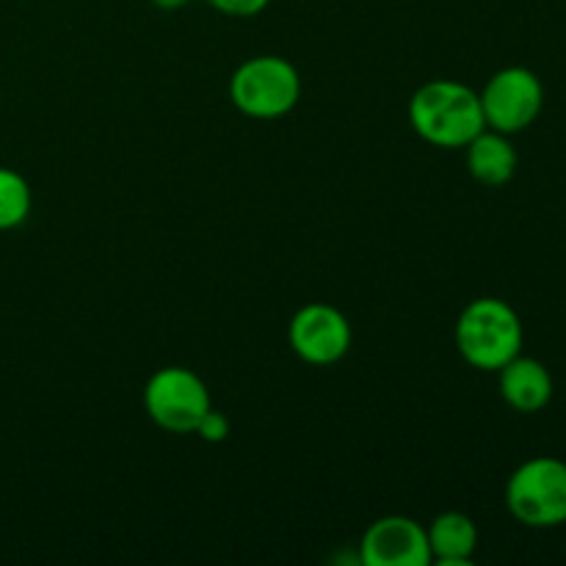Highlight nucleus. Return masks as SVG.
I'll return each instance as SVG.
<instances>
[{
    "instance_id": "10",
    "label": "nucleus",
    "mask_w": 566,
    "mask_h": 566,
    "mask_svg": "<svg viewBox=\"0 0 566 566\" xmlns=\"http://www.w3.org/2000/svg\"><path fill=\"white\" fill-rule=\"evenodd\" d=\"M431 562L442 566H468L479 551V528L462 512H442L426 525Z\"/></svg>"
},
{
    "instance_id": "4",
    "label": "nucleus",
    "mask_w": 566,
    "mask_h": 566,
    "mask_svg": "<svg viewBox=\"0 0 566 566\" xmlns=\"http://www.w3.org/2000/svg\"><path fill=\"white\" fill-rule=\"evenodd\" d=\"M506 506L528 528H556L566 523V462L536 457L520 464L506 481Z\"/></svg>"
},
{
    "instance_id": "1",
    "label": "nucleus",
    "mask_w": 566,
    "mask_h": 566,
    "mask_svg": "<svg viewBox=\"0 0 566 566\" xmlns=\"http://www.w3.org/2000/svg\"><path fill=\"white\" fill-rule=\"evenodd\" d=\"M409 125L440 149H464L486 127L481 97L468 83L429 81L409 99Z\"/></svg>"
},
{
    "instance_id": "12",
    "label": "nucleus",
    "mask_w": 566,
    "mask_h": 566,
    "mask_svg": "<svg viewBox=\"0 0 566 566\" xmlns=\"http://www.w3.org/2000/svg\"><path fill=\"white\" fill-rule=\"evenodd\" d=\"M31 186L20 171L0 166V232H9L14 227L25 224L31 216Z\"/></svg>"
},
{
    "instance_id": "14",
    "label": "nucleus",
    "mask_w": 566,
    "mask_h": 566,
    "mask_svg": "<svg viewBox=\"0 0 566 566\" xmlns=\"http://www.w3.org/2000/svg\"><path fill=\"white\" fill-rule=\"evenodd\" d=\"M208 3L227 17H254L269 6V0H208Z\"/></svg>"
},
{
    "instance_id": "11",
    "label": "nucleus",
    "mask_w": 566,
    "mask_h": 566,
    "mask_svg": "<svg viewBox=\"0 0 566 566\" xmlns=\"http://www.w3.org/2000/svg\"><path fill=\"white\" fill-rule=\"evenodd\" d=\"M468 153V171L481 186H506L517 171V149L509 142L506 133L484 127L473 142L464 147Z\"/></svg>"
},
{
    "instance_id": "8",
    "label": "nucleus",
    "mask_w": 566,
    "mask_h": 566,
    "mask_svg": "<svg viewBox=\"0 0 566 566\" xmlns=\"http://www.w3.org/2000/svg\"><path fill=\"white\" fill-rule=\"evenodd\" d=\"M359 562L365 566H429L426 525L403 514L379 517L359 539Z\"/></svg>"
},
{
    "instance_id": "6",
    "label": "nucleus",
    "mask_w": 566,
    "mask_h": 566,
    "mask_svg": "<svg viewBox=\"0 0 566 566\" xmlns=\"http://www.w3.org/2000/svg\"><path fill=\"white\" fill-rule=\"evenodd\" d=\"M481 97L486 127L497 133H523L539 119L545 105V88L536 72L525 66H506L486 81Z\"/></svg>"
},
{
    "instance_id": "13",
    "label": "nucleus",
    "mask_w": 566,
    "mask_h": 566,
    "mask_svg": "<svg viewBox=\"0 0 566 566\" xmlns=\"http://www.w3.org/2000/svg\"><path fill=\"white\" fill-rule=\"evenodd\" d=\"M193 434L202 437L205 442H224L227 437H230V420H227L224 412H219V409L210 407L208 412H205V418L199 420V426Z\"/></svg>"
},
{
    "instance_id": "9",
    "label": "nucleus",
    "mask_w": 566,
    "mask_h": 566,
    "mask_svg": "<svg viewBox=\"0 0 566 566\" xmlns=\"http://www.w3.org/2000/svg\"><path fill=\"white\" fill-rule=\"evenodd\" d=\"M497 385H501V396L514 412H523V415H534L542 412V409L551 403L553 398V376L547 370L545 363L534 357H517L512 363L503 365L497 370Z\"/></svg>"
},
{
    "instance_id": "2",
    "label": "nucleus",
    "mask_w": 566,
    "mask_h": 566,
    "mask_svg": "<svg viewBox=\"0 0 566 566\" xmlns=\"http://www.w3.org/2000/svg\"><path fill=\"white\" fill-rule=\"evenodd\" d=\"M453 337L470 368L497 374L503 365L523 354L525 329L512 304L495 296H481L459 313Z\"/></svg>"
},
{
    "instance_id": "3",
    "label": "nucleus",
    "mask_w": 566,
    "mask_h": 566,
    "mask_svg": "<svg viewBox=\"0 0 566 566\" xmlns=\"http://www.w3.org/2000/svg\"><path fill=\"white\" fill-rule=\"evenodd\" d=\"M230 99L252 119H280L302 99V75L282 55H252L232 72Z\"/></svg>"
},
{
    "instance_id": "7",
    "label": "nucleus",
    "mask_w": 566,
    "mask_h": 566,
    "mask_svg": "<svg viewBox=\"0 0 566 566\" xmlns=\"http://www.w3.org/2000/svg\"><path fill=\"white\" fill-rule=\"evenodd\" d=\"M287 340H291L293 354L307 365L340 363L352 348V324L337 307L324 302L304 304L287 326Z\"/></svg>"
},
{
    "instance_id": "15",
    "label": "nucleus",
    "mask_w": 566,
    "mask_h": 566,
    "mask_svg": "<svg viewBox=\"0 0 566 566\" xmlns=\"http://www.w3.org/2000/svg\"><path fill=\"white\" fill-rule=\"evenodd\" d=\"M155 6H158V9H166V11H175V9H180V6H186L188 0H153Z\"/></svg>"
},
{
    "instance_id": "5",
    "label": "nucleus",
    "mask_w": 566,
    "mask_h": 566,
    "mask_svg": "<svg viewBox=\"0 0 566 566\" xmlns=\"http://www.w3.org/2000/svg\"><path fill=\"white\" fill-rule=\"evenodd\" d=\"M210 407L208 385L182 365L155 370L144 387V412L169 434H193Z\"/></svg>"
}]
</instances>
